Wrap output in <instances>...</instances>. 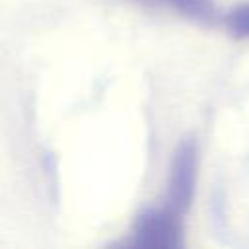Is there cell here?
Masks as SVG:
<instances>
[{"mask_svg": "<svg viewBox=\"0 0 249 249\" xmlns=\"http://www.w3.org/2000/svg\"><path fill=\"white\" fill-rule=\"evenodd\" d=\"M185 233L249 249V43L233 49L198 140Z\"/></svg>", "mask_w": 249, "mask_h": 249, "instance_id": "cell-1", "label": "cell"}, {"mask_svg": "<svg viewBox=\"0 0 249 249\" xmlns=\"http://www.w3.org/2000/svg\"><path fill=\"white\" fill-rule=\"evenodd\" d=\"M224 2H231V4H241V2H249V0H224Z\"/></svg>", "mask_w": 249, "mask_h": 249, "instance_id": "cell-2", "label": "cell"}]
</instances>
